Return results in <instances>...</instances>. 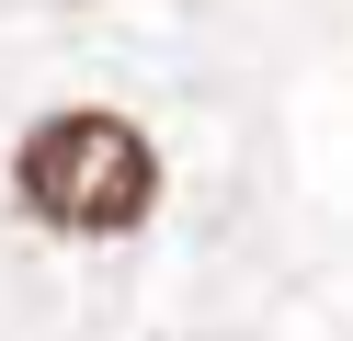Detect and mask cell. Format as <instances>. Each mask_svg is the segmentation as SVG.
Here are the masks:
<instances>
[{"mask_svg": "<svg viewBox=\"0 0 353 341\" xmlns=\"http://www.w3.org/2000/svg\"><path fill=\"white\" fill-rule=\"evenodd\" d=\"M12 194L23 216H46L57 239H125L160 205V148H148L125 114H46L12 159Z\"/></svg>", "mask_w": 353, "mask_h": 341, "instance_id": "obj_1", "label": "cell"}]
</instances>
